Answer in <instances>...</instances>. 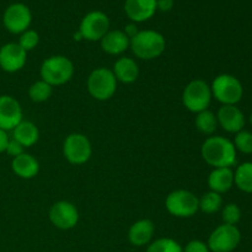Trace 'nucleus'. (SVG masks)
Instances as JSON below:
<instances>
[{
    "mask_svg": "<svg viewBox=\"0 0 252 252\" xmlns=\"http://www.w3.org/2000/svg\"><path fill=\"white\" fill-rule=\"evenodd\" d=\"M201 155L204 161L212 166L233 167L238 161V152L233 144V140L221 135H211L203 142Z\"/></svg>",
    "mask_w": 252,
    "mask_h": 252,
    "instance_id": "obj_1",
    "label": "nucleus"
},
{
    "mask_svg": "<svg viewBox=\"0 0 252 252\" xmlns=\"http://www.w3.org/2000/svg\"><path fill=\"white\" fill-rule=\"evenodd\" d=\"M129 48L137 58L153 61L161 56L166 48L165 37L154 30H143L130 38Z\"/></svg>",
    "mask_w": 252,
    "mask_h": 252,
    "instance_id": "obj_2",
    "label": "nucleus"
},
{
    "mask_svg": "<svg viewBox=\"0 0 252 252\" xmlns=\"http://www.w3.org/2000/svg\"><path fill=\"white\" fill-rule=\"evenodd\" d=\"M39 74L42 80L53 88L61 86L71 80L74 75V64L65 56H51L41 64Z\"/></svg>",
    "mask_w": 252,
    "mask_h": 252,
    "instance_id": "obj_3",
    "label": "nucleus"
},
{
    "mask_svg": "<svg viewBox=\"0 0 252 252\" xmlns=\"http://www.w3.org/2000/svg\"><path fill=\"white\" fill-rule=\"evenodd\" d=\"M212 96L221 105H238L244 96L241 81L231 74H220L211 84Z\"/></svg>",
    "mask_w": 252,
    "mask_h": 252,
    "instance_id": "obj_4",
    "label": "nucleus"
},
{
    "mask_svg": "<svg viewBox=\"0 0 252 252\" xmlns=\"http://www.w3.org/2000/svg\"><path fill=\"white\" fill-rule=\"evenodd\" d=\"M117 84L118 81L113 71L103 66L94 69L86 81L89 94L97 101L110 100L116 94Z\"/></svg>",
    "mask_w": 252,
    "mask_h": 252,
    "instance_id": "obj_5",
    "label": "nucleus"
},
{
    "mask_svg": "<svg viewBox=\"0 0 252 252\" xmlns=\"http://www.w3.org/2000/svg\"><path fill=\"white\" fill-rule=\"evenodd\" d=\"M212 98L211 85L202 79L189 81L182 93V103L192 113L209 110Z\"/></svg>",
    "mask_w": 252,
    "mask_h": 252,
    "instance_id": "obj_6",
    "label": "nucleus"
},
{
    "mask_svg": "<svg viewBox=\"0 0 252 252\" xmlns=\"http://www.w3.org/2000/svg\"><path fill=\"white\" fill-rule=\"evenodd\" d=\"M165 208L176 218H191L199 211L198 197L189 189H175L167 194Z\"/></svg>",
    "mask_w": 252,
    "mask_h": 252,
    "instance_id": "obj_7",
    "label": "nucleus"
},
{
    "mask_svg": "<svg viewBox=\"0 0 252 252\" xmlns=\"http://www.w3.org/2000/svg\"><path fill=\"white\" fill-rule=\"evenodd\" d=\"M63 155L68 162L73 165H83L90 160L93 147L83 133H71L63 142Z\"/></svg>",
    "mask_w": 252,
    "mask_h": 252,
    "instance_id": "obj_8",
    "label": "nucleus"
},
{
    "mask_svg": "<svg viewBox=\"0 0 252 252\" xmlns=\"http://www.w3.org/2000/svg\"><path fill=\"white\" fill-rule=\"evenodd\" d=\"M240 241L241 233L238 226L221 224L212 231L207 246L211 252H233Z\"/></svg>",
    "mask_w": 252,
    "mask_h": 252,
    "instance_id": "obj_9",
    "label": "nucleus"
},
{
    "mask_svg": "<svg viewBox=\"0 0 252 252\" xmlns=\"http://www.w3.org/2000/svg\"><path fill=\"white\" fill-rule=\"evenodd\" d=\"M110 31V19L102 11H90L83 17L79 26L81 38L86 41H101L103 36Z\"/></svg>",
    "mask_w": 252,
    "mask_h": 252,
    "instance_id": "obj_10",
    "label": "nucleus"
},
{
    "mask_svg": "<svg viewBox=\"0 0 252 252\" xmlns=\"http://www.w3.org/2000/svg\"><path fill=\"white\" fill-rule=\"evenodd\" d=\"M32 22L31 10L22 2H15L5 9L2 15L4 27L12 34H21Z\"/></svg>",
    "mask_w": 252,
    "mask_h": 252,
    "instance_id": "obj_11",
    "label": "nucleus"
},
{
    "mask_svg": "<svg viewBox=\"0 0 252 252\" xmlns=\"http://www.w3.org/2000/svg\"><path fill=\"white\" fill-rule=\"evenodd\" d=\"M49 220L61 230L75 228L79 221V211L69 201H58L49 209Z\"/></svg>",
    "mask_w": 252,
    "mask_h": 252,
    "instance_id": "obj_12",
    "label": "nucleus"
},
{
    "mask_svg": "<svg viewBox=\"0 0 252 252\" xmlns=\"http://www.w3.org/2000/svg\"><path fill=\"white\" fill-rule=\"evenodd\" d=\"M27 62V52L17 42H9L0 47V68L6 73L21 70Z\"/></svg>",
    "mask_w": 252,
    "mask_h": 252,
    "instance_id": "obj_13",
    "label": "nucleus"
},
{
    "mask_svg": "<svg viewBox=\"0 0 252 252\" xmlns=\"http://www.w3.org/2000/svg\"><path fill=\"white\" fill-rule=\"evenodd\" d=\"M22 117V107L14 96H0V129L11 132L24 120Z\"/></svg>",
    "mask_w": 252,
    "mask_h": 252,
    "instance_id": "obj_14",
    "label": "nucleus"
},
{
    "mask_svg": "<svg viewBox=\"0 0 252 252\" xmlns=\"http://www.w3.org/2000/svg\"><path fill=\"white\" fill-rule=\"evenodd\" d=\"M217 120L218 126L233 134L243 130L246 125L245 115L236 105H221L217 112Z\"/></svg>",
    "mask_w": 252,
    "mask_h": 252,
    "instance_id": "obj_15",
    "label": "nucleus"
},
{
    "mask_svg": "<svg viewBox=\"0 0 252 252\" xmlns=\"http://www.w3.org/2000/svg\"><path fill=\"white\" fill-rule=\"evenodd\" d=\"M157 0H126L125 11L132 22H144L157 12Z\"/></svg>",
    "mask_w": 252,
    "mask_h": 252,
    "instance_id": "obj_16",
    "label": "nucleus"
},
{
    "mask_svg": "<svg viewBox=\"0 0 252 252\" xmlns=\"http://www.w3.org/2000/svg\"><path fill=\"white\" fill-rule=\"evenodd\" d=\"M101 48L110 56H120L129 48L130 39L122 30L108 31L100 41Z\"/></svg>",
    "mask_w": 252,
    "mask_h": 252,
    "instance_id": "obj_17",
    "label": "nucleus"
},
{
    "mask_svg": "<svg viewBox=\"0 0 252 252\" xmlns=\"http://www.w3.org/2000/svg\"><path fill=\"white\" fill-rule=\"evenodd\" d=\"M11 170L17 177L24 180H31L39 172V162L33 155L22 153L16 158H12Z\"/></svg>",
    "mask_w": 252,
    "mask_h": 252,
    "instance_id": "obj_18",
    "label": "nucleus"
},
{
    "mask_svg": "<svg viewBox=\"0 0 252 252\" xmlns=\"http://www.w3.org/2000/svg\"><path fill=\"white\" fill-rule=\"evenodd\" d=\"M155 233V225L150 219H140L132 224L128 231V240L133 246H145L152 243Z\"/></svg>",
    "mask_w": 252,
    "mask_h": 252,
    "instance_id": "obj_19",
    "label": "nucleus"
},
{
    "mask_svg": "<svg viewBox=\"0 0 252 252\" xmlns=\"http://www.w3.org/2000/svg\"><path fill=\"white\" fill-rule=\"evenodd\" d=\"M209 191L223 194L230 191L234 186V171L231 167H217L208 176Z\"/></svg>",
    "mask_w": 252,
    "mask_h": 252,
    "instance_id": "obj_20",
    "label": "nucleus"
},
{
    "mask_svg": "<svg viewBox=\"0 0 252 252\" xmlns=\"http://www.w3.org/2000/svg\"><path fill=\"white\" fill-rule=\"evenodd\" d=\"M117 81L122 84H132L139 76V66L133 58L121 57L113 64L112 69Z\"/></svg>",
    "mask_w": 252,
    "mask_h": 252,
    "instance_id": "obj_21",
    "label": "nucleus"
},
{
    "mask_svg": "<svg viewBox=\"0 0 252 252\" xmlns=\"http://www.w3.org/2000/svg\"><path fill=\"white\" fill-rule=\"evenodd\" d=\"M11 132V138H14V139L16 140V142H19L24 148L32 147V145L36 144L39 139L38 128H37V126L34 125L33 122H31V121L22 120Z\"/></svg>",
    "mask_w": 252,
    "mask_h": 252,
    "instance_id": "obj_22",
    "label": "nucleus"
},
{
    "mask_svg": "<svg viewBox=\"0 0 252 252\" xmlns=\"http://www.w3.org/2000/svg\"><path fill=\"white\" fill-rule=\"evenodd\" d=\"M234 185L245 193H252V161L239 165L234 171Z\"/></svg>",
    "mask_w": 252,
    "mask_h": 252,
    "instance_id": "obj_23",
    "label": "nucleus"
},
{
    "mask_svg": "<svg viewBox=\"0 0 252 252\" xmlns=\"http://www.w3.org/2000/svg\"><path fill=\"white\" fill-rule=\"evenodd\" d=\"M194 126H196L197 130L204 135H213L218 128V120H217V115L212 112L211 110L202 111V112L196 113V118H194Z\"/></svg>",
    "mask_w": 252,
    "mask_h": 252,
    "instance_id": "obj_24",
    "label": "nucleus"
},
{
    "mask_svg": "<svg viewBox=\"0 0 252 252\" xmlns=\"http://www.w3.org/2000/svg\"><path fill=\"white\" fill-rule=\"evenodd\" d=\"M199 211L204 214H216L223 208V197L213 191H208L198 198Z\"/></svg>",
    "mask_w": 252,
    "mask_h": 252,
    "instance_id": "obj_25",
    "label": "nucleus"
},
{
    "mask_svg": "<svg viewBox=\"0 0 252 252\" xmlns=\"http://www.w3.org/2000/svg\"><path fill=\"white\" fill-rule=\"evenodd\" d=\"M53 93V86L47 84L46 81L37 80L29 88V97L32 102L42 103L49 100Z\"/></svg>",
    "mask_w": 252,
    "mask_h": 252,
    "instance_id": "obj_26",
    "label": "nucleus"
},
{
    "mask_svg": "<svg viewBox=\"0 0 252 252\" xmlns=\"http://www.w3.org/2000/svg\"><path fill=\"white\" fill-rule=\"evenodd\" d=\"M184 248L171 238H160L150 243L147 252H182Z\"/></svg>",
    "mask_w": 252,
    "mask_h": 252,
    "instance_id": "obj_27",
    "label": "nucleus"
},
{
    "mask_svg": "<svg viewBox=\"0 0 252 252\" xmlns=\"http://www.w3.org/2000/svg\"><path fill=\"white\" fill-rule=\"evenodd\" d=\"M233 144L235 147L236 152L248 155L252 154V133L245 129L240 130L234 137Z\"/></svg>",
    "mask_w": 252,
    "mask_h": 252,
    "instance_id": "obj_28",
    "label": "nucleus"
},
{
    "mask_svg": "<svg viewBox=\"0 0 252 252\" xmlns=\"http://www.w3.org/2000/svg\"><path fill=\"white\" fill-rule=\"evenodd\" d=\"M221 219L223 224L236 225L241 219V209L236 203H228L221 208Z\"/></svg>",
    "mask_w": 252,
    "mask_h": 252,
    "instance_id": "obj_29",
    "label": "nucleus"
},
{
    "mask_svg": "<svg viewBox=\"0 0 252 252\" xmlns=\"http://www.w3.org/2000/svg\"><path fill=\"white\" fill-rule=\"evenodd\" d=\"M17 43L22 47L26 52L32 51L36 48L39 43V34L34 30H26L20 34V38Z\"/></svg>",
    "mask_w": 252,
    "mask_h": 252,
    "instance_id": "obj_30",
    "label": "nucleus"
},
{
    "mask_svg": "<svg viewBox=\"0 0 252 252\" xmlns=\"http://www.w3.org/2000/svg\"><path fill=\"white\" fill-rule=\"evenodd\" d=\"M5 153H6L9 157L16 158L19 157V155H21L22 153H25V148L22 147L19 142H16L14 138L10 137L9 142H7V145H6V149H5Z\"/></svg>",
    "mask_w": 252,
    "mask_h": 252,
    "instance_id": "obj_31",
    "label": "nucleus"
},
{
    "mask_svg": "<svg viewBox=\"0 0 252 252\" xmlns=\"http://www.w3.org/2000/svg\"><path fill=\"white\" fill-rule=\"evenodd\" d=\"M182 252H211L206 243L201 240H192L184 248Z\"/></svg>",
    "mask_w": 252,
    "mask_h": 252,
    "instance_id": "obj_32",
    "label": "nucleus"
},
{
    "mask_svg": "<svg viewBox=\"0 0 252 252\" xmlns=\"http://www.w3.org/2000/svg\"><path fill=\"white\" fill-rule=\"evenodd\" d=\"M174 0H157V7L160 11L167 12L174 7Z\"/></svg>",
    "mask_w": 252,
    "mask_h": 252,
    "instance_id": "obj_33",
    "label": "nucleus"
},
{
    "mask_svg": "<svg viewBox=\"0 0 252 252\" xmlns=\"http://www.w3.org/2000/svg\"><path fill=\"white\" fill-rule=\"evenodd\" d=\"M123 32H125L126 34H127L128 38H133V37L135 36V34L139 32V30H138L137 25L134 24V22H132V24H128L127 26H126V29L123 30Z\"/></svg>",
    "mask_w": 252,
    "mask_h": 252,
    "instance_id": "obj_34",
    "label": "nucleus"
},
{
    "mask_svg": "<svg viewBox=\"0 0 252 252\" xmlns=\"http://www.w3.org/2000/svg\"><path fill=\"white\" fill-rule=\"evenodd\" d=\"M9 135H7V132L0 129V154L5 153V149H6L7 142H9Z\"/></svg>",
    "mask_w": 252,
    "mask_h": 252,
    "instance_id": "obj_35",
    "label": "nucleus"
},
{
    "mask_svg": "<svg viewBox=\"0 0 252 252\" xmlns=\"http://www.w3.org/2000/svg\"><path fill=\"white\" fill-rule=\"evenodd\" d=\"M249 121H250V125L252 126V112L250 113V117H249Z\"/></svg>",
    "mask_w": 252,
    "mask_h": 252,
    "instance_id": "obj_36",
    "label": "nucleus"
}]
</instances>
